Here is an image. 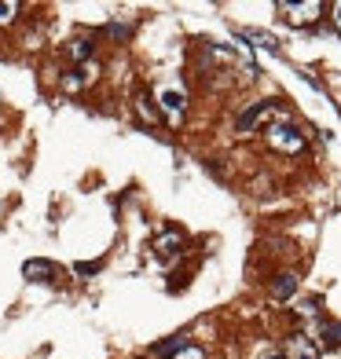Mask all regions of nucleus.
Listing matches in <instances>:
<instances>
[{
	"instance_id": "423d86ee",
	"label": "nucleus",
	"mask_w": 341,
	"mask_h": 359,
	"mask_svg": "<svg viewBox=\"0 0 341 359\" xmlns=\"http://www.w3.org/2000/svg\"><path fill=\"white\" fill-rule=\"evenodd\" d=\"M272 110H275V103H257L253 110H246V114L239 118V133H250V128H253L257 121H261V118H268Z\"/></svg>"
},
{
	"instance_id": "2eb2a0df",
	"label": "nucleus",
	"mask_w": 341,
	"mask_h": 359,
	"mask_svg": "<svg viewBox=\"0 0 341 359\" xmlns=\"http://www.w3.org/2000/svg\"><path fill=\"white\" fill-rule=\"evenodd\" d=\"M140 114H143V118H147V121H158V110L151 107V100H147V95H143V100H140Z\"/></svg>"
},
{
	"instance_id": "f8f14e48",
	"label": "nucleus",
	"mask_w": 341,
	"mask_h": 359,
	"mask_svg": "<svg viewBox=\"0 0 341 359\" xmlns=\"http://www.w3.org/2000/svg\"><path fill=\"white\" fill-rule=\"evenodd\" d=\"M70 55H74L77 62H85V59L92 55V41H74V48H70Z\"/></svg>"
},
{
	"instance_id": "f3484780",
	"label": "nucleus",
	"mask_w": 341,
	"mask_h": 359,
	"mask_svg": "<svg viewBox=\"0 0 341 359\" xmlns=\"http://www.w3.org/2000/svg\"><path fill=\"white\" fill-rule=\"evenodd\" d=\"M334 26L341 29V4H334Z\"/></svg>"
},
{
	"instance_id": "39448f33",
	"label": "nucleus",
	"mask_w": 341,
	"mask_h": 359,
	"mask_svg": "<svg viewBox=\"0 0 341 359\" xmlns=\"http://www.w3.org/2000/svg\"><path fill=\"white\" fill-rule=\"evenodd\" d=\"M26 279H34V283H48L55 275V264L52 260H26Z\"/></svg>"
},
{
	"instance_id": "0eeeda50",
	"label": "nucleus",
	"mask_w": 341,
	"mask_h": 359,
	"mask_svg": "<svg viewBox=\"0 0 341 359\" xmlns=\"http://www.w3.org/2000/svg\"><path fill=\"white\" fill-rule=\"evenodd\" d=\"M92 77H95V62H81V67L74 70V77H62V88L74 92V88L85 85V81H92Z\"/></svg>"
},
{
	"instance_id": "f03ea898",
	"label": "nucleus",
	"mask_w": 341,
	"mask_h": 359,
	"mask_svg": "<svg viewBox=\"0 0 341 359\" xmlns=\"http://www.w3.org/2000/svg\"><path fill=\"white\" fill-rule=\"evenodd\" d=\"M158 103H161V114H166L169 121H180L184 118V107H187V95L180 85H166L158 92Z\"/></svg>"
},
{
	"instance_id": "9d476101",
	"label": "nucleus",
	"mask_w": 341,
	"mask_h": 359,
	"mask_svg": "<svg viewBox=\"0 0 341 359\" xmlns=\"http://www.w3.org/2000/svg\"><path fill=\"white\" fill-rule=\"evenodd\" d=\"M323 345H327V348H337L341 345V323H334V326L323 330Z\"/></svg>"
},
{
	"instance_id": "4468645a",
	"label": "nucleus",
	"mask_w": 341,
	"mask_h": 359,
	"mask_svg": "<svg viewBox=\"0 0 341 359\" xmlns=\"http://www.w3.org/2000/svg\"><path fill=\"white\" fill-rule=\"evenodd\" d=\"M15 11H19V4L4 0V4H0V22H11V19H15Z\"/></svg>"
},
{
	"instance_id": "dca6fc26",
	"label": "nucleus",
	"mask_w": 341,
	"mask_h": 359,
	"mask_svg": "<svg viewBox=\"0 0 341 359\" xmlns=\"http://www.w3.org/2000/svg\"><path fill=\"white\" fill-rule=\"evenodd\" d=\"M74 271H77V275H88V271H100V260H92V264H77Z\"/></svg>"
},
{
	"instance_id": "6e6552de",
	"label": "nucleus",
	"mask_w": 341,
	"mask_h": 359,
	"mask_svg": "<svg viewBox=\"0 0 341 359\" xmlns=\"http://www.w3.org/2000/svg\"><path fill=\"white\" fill-rule=\"evenodd\" d=\"M180 246H184V238L176 235V231H169V235H161V238H158V246H154V250H158L161 260H169L173 253H180Z\"/></svg>"
},
{
	"instance_id": "1a4fd4ad",
	"label": "nucleus",
	"mask_w": 341,
	"mask_h": 359,
	"mask_svg": "<svg viewBox=\"0 0 341 359\" xmlns=\"http://www.w3.org/2000/svg\"><path fill=\"white\" fill-rule=\"evenodd\" d=\"M294 286H297V279H294V275H290V271H286V275H279V279H275V286H272V293H275V297H279V301H283V297H290V293H294Z\"/></svg>"
},
{
	"instance_id": "7ed1b4c3",
	"label": "nucleus",
	"mask_w": 341,
	"mask_h": 359,
	"mask_svg": "<svg viewBox=\"0 0 341 359\" xmlns=\"http://www.w3.org/2000/svg\"><path fill=\"white\" fill-rule=\"evenodd\" d=\"M283 11H290L286 19L294 22V26H308V22H316L319 19V11H323V4H316V0H308V4H279Z\"/></svg>"
},
{
	"instance_id": "9b49d317",
	"label": "nucleus",
	"mask_w": 341,
	"mask_h": 359,
	"mask_svg": "<svg viewBox=\"0 0 341 359\" xmlns=\"http://www.w3.org/2000/svg\"><path fill=\"white\" fill-rule=\"evenodd\" d=\"M246 37H250V41H257L261 48H268V52H275V48H279V44H275V37L261 34V29H246Z\"/></svg>"
},
{
	"instance_id": "a211bd4d",
	"label": "nucleus",
	"mask_w": 341,
	"mask_h": 359,
	"mask_svg": "<svg viewBox=\"0 0 341 359\" xmlns=\"http://www.w3.org/2000/svg\"><path fill=\"white\" fill-rule=\"evenodd\" d=\"M265 359H286V355H279V352H272V355H265Z\"/></svg>"
},
{
	"instance_id": "ddd939ff",
	"label": "nucleus",
	"mask_w": 341,
	"mask_h": 359,
	"mask_svg": "<svg viewBox=\"0 0 341 359\" xmlns=\"http://www.w3.org/2000/svg\"><path fill=\"white\" fill-rule=\"evenodd\" d=\"M173 359H206V352L202 348H194V345H187V348H180Z\"/></svg>"
},
{
	"instance_id": "f257e3e1",
	"label": "nucleus",
	"mask_w": 341,
	"mask_h": 359,
	"mask_svg": "<svg viewBox=\"0 0 341 359\" xmlns=\"http://www.w3.org/2000/svg\"><path fill=\"white\" fill-rule=\"evenodd\" d=\"M268 143L275 147V151H283V154H297V151H305L301 128H297V125H290V121H275V125L268 128Z\"/></svg>"
},
{
	"instance_id": "20e7f679",
	"label": "nucleus",
	"mask_w": 341,
	"mask_h": 359,
	"mask_svg": "<svg viewBox=\"0 0 341 359\" xmlns=\"http://www.w3.org/2000/svg\"><path fill=\"white\" fill-rule=\"evenodd\" d=\"M286 359H319V348H316V341L312 337H290V348H286Z\"/></svg>"
}]
</instances>
